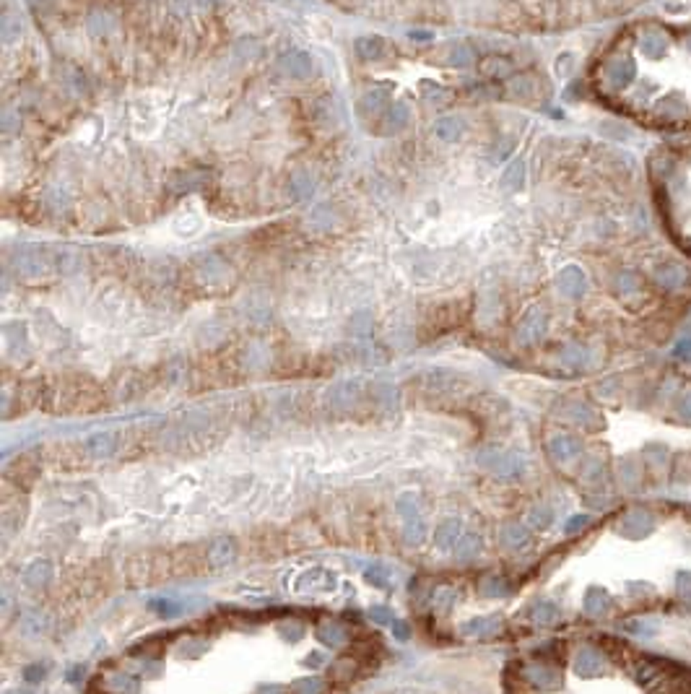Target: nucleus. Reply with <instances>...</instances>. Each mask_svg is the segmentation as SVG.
I'll return each mask as SVG.
<instances>
[{"label": "nucleus", "instance_id": "f257e3e1", "mask_svg": "<svg viewBox=\"0 0 691 694\" xmlns=\"http://www.w3.org/2000/svg\"><path fill=\"white\" fill-rule=\"evenodd\" d=\"M294 588L299 593H312V590H330L336 588V577L330 575L328 570L315 567V570H305L302 575L294 580Z\"/></svg>", "mask_w": 691, "mask_h": 694}, {"label": "nucleus", "instance_id": "f03ea898", "mask_svg": "<svg viewBox=\"0 0 691 694\" xmlns=\"http://www.w3.org/2000/svg\"><path fill=\"white\" fill-rule=\"evenodd\" d=\"M479 460L483 466L494 468L496 473H502V476H515V473L523 471V460L517 458V455H512V453H496V450H492V453H481Z\"/></svg>", "mask_w": 691, "mask_h": 694}, {"label": "nucleus", "instance_id": "7ed1b4c3", "mask_svg": "<svg viewBox=\"0 0 691 694\" xmlns=\"http://www.w3.org/2000/svg\"><path fill=\"white\" fill-rule=\"evenodd\" d=\"M668 45H670V39L666 36V32H660V29H644L642 36H639V50H642L644 58L650 60H660L668 55Z\"/></svg>", "mask_w": 691, "mask_h": 694}, {"label": "nucleus", "instance_id": "20e7f679", "mask_svg": "<svg viewBox=\"0 0 691 694\" xmlns=\"http://www.w3.org/2000/svg\"><path fill=\"white\" fill-rule=\"evenodd\" d=\"M606 76H608L611 86H616V89H626V86L637 78V63H634L632 58L611 60L608 65H606Z\"/></svg>", "mask_w": 691, "mask_h": 694}, {"label": "nucleus", "instance_id": "39448f33", "mask_svg": "<svg viewBox=\"0 0 691 694\" xmlns=\"http://www.w3.org/2000/svg\"><path fill=\"white\" fill-rule=\"evenodd\" d=\"M525 679L538 689H556L562 684V673L551 666H543V663H533L525 669Z\"/></svg>", "mask_w": 691, "mask_h": 694}, {"label": "nucleus", "instance_id": "423d86ee", "mask_svg": "<svg viewBox=\"0 0 691 694\" xmlns=\"http://www.w3.org/2000/svg\"><path fill=\"white\" fill-rule=\"evenodd\" d=\"M686 271H683V265H679V263H663V265H657L655 268V281L663 286V289H668V292H676V289H681L683 283H686Z\"/></svg>", "mask_w": 691, "mask_h": 694}, {"label": "nucleus", "instance_id": "0eeeda50", "mask_svg": "<svg viewBox=\"0 0 691 694\" xmlns=\"http://www.w3.org/2000/svg\"><path fill=\"white\" fill-rule=\"evenodd\" d=\"M234 556H237L234 539L221 536V539L211 541V546H208V562H211V567H226L229 562H234Z\"/></svg>", "mask_w": 691, "mask_h": 694}, {"label": "nucleus", "instance_id": "6e6552de", "mask_svg": "<svg viewBox=\"0 0 691 694\" xmlns=\"http://www.w3.org/2000/svg\"><path fill=\"white\" fill-rule=\"evenodd\" d=\"M463 539V523L457 518H450V520H445L439 528H437V536H434V541H437V546L439 549H455L457 546V541Z\"/></svg>", "mask_w": 691, "mask_h": 694}, {"label": "nucleus", "instance_id": "1a4fd4ad", "mask_svg": "<svg viewBox=\"0 0 691 694\" xmlns=\"http://www.w3.org/2000/svg\"><path fill=\"white\" fill-rule=\"evenodd\" d=\"M50 580H52V565H50V562H42V559H39V562L26 567L24 583L29 585V588H34V590L47 588Z\"/></svg>", "mask_w": 691, "mask_h": 694}, {"label": "nucleus", "instance_id": "9d476101", "mask_svg": "<svg viewBox=\"0 0 691 694\" xmlns=\"http://www.w3.org/2000/svg\"><path fill=\"white\" fill-rule=\"evenodd\" d=\"M499 627H502V619H499V616H479V619H470V622L463 624L460 632L473 635V637H486V635L499 632Z\"/></svg>", "mask_w": 691, "mask_h": 694}, {"label": "nucleus", "instance_id": "9b49d317", "mask_svg": "<svg viewBox=\"0 0 691 694\" xmlns=\"http://www.w3.org/2000/svg\"><path fill=\"white\" fill-rule=\"evenodd\" d=\"M686 112H689V105H686V96L681 94V91H676V94H670L657 102V115H663V118L679 120V118H683Z\"/></svg>", "mask_w": 691, "mask_h": 694}, {"label": "nucleus", "instance_id": "f8f14e48", "mask_svg": "<svg viewBox=\"0 0 691 694\" xmlns=\"http://www.w3.org/2000/svg\"><path fill=\"white\" fill-rule=\"evenodd\" d=\"M115 437L112 435H96V437H89L86 440V453L96 460H105L109 458L112 453H115Z\"/></svg>", "mask_w": 691, "mask_h": 694}, {"label": "nucleus", "instance_id": "ddd939ff", "mask_svg": "<svg viewBox=\"0 0 691 694\" xmlns=\"http://www.w3.org/2000/svg\"><path fill=\"white\" fill-rule=\"evenodd\" d=\"M317 637H320V640L330 647L346 645V640H349V635L343 632V627H338V624H333V622L320 624V627H317Z\"/></svg>", "mask_w": 691, "mask_h": 694}, {"label": "nucleus", "instance_id": "4468645a", "mask_svg": "<svg viewBox=\"0 0 691 694\" xmlns=\"http://www.w3.org/2000/svg\"><path fill=\"white\" fill-rule=\"evenodd\" d=\"M559 283H562L564 292H569V294H574V296L585 292V276H582L580 268H567V271L562 273Z\"/></svg>", "mask_w": 691, "mask_h": 694}, {"label": "nucleus", "instance_id": "2eb2a0df", "mask_svg": "<svg viewBox=\"0 0 691 694\" xmlns=\"http://www.w3.org/2000/svg\"><path fill=\"white\" fill-rule=\"evenodd\" d=\"M577 450H580V445H577V440H572V437H556V440L551 442V455L556 460L572 458Z\"/></svg>", "mask_w": 691, "mask_h": 694}, {"label": "nucleus", "instance_id": "dca6fc26", "mask_svg": "<svg viewBox=\"0 0 691 694\" xmlns=\"http://www.w3.org/2000/svg\"><path fill=\"white\" fill-rule=\"evenodd\" d=\"M190 603H179V600H175V598H156V600H151V609L159 616H179V614L185 611L188 609Z\"/></svg>", "mask_w": 691, "mask_h": 694}, {"label": "nucleus", "instance_id": "f3484780", "mask_svg": "<svg viewBox=\"0 0 691 694\" xmlns=\"http://www.w3.org/2000/svg\"><path fill=\"white\" fill-rule=\"evenodd\" d=\"M424 536H426V525H424V520L410 518L408 523H406V528H403V541L408 543V546H416V543L424 541Z\"/></svg>", "mask_w": 691, "mask_h": 694}, {"label": "nucleus", "instance_id": "a211bd4d", "mask_svg": "<svg viewBox=\"0 0 691 694\" xmlns=\"http://www.w3.org/2000/svg\"><path fill=\"white\" fill-rule=\"evenodd\" d=\"M455 590L452 588H437L432 593V603H434V609L439 614H447L452 606H455Z\"/></svg>", "mask_w": 691, "mask_h": 694}, {"label": "nucleus", "instance_id": "6ab92c4d", "mask_svg": "<svg viewBox=\"0 0 691 694\" xmlns=\"http://www.w3.org/2000/svg\"><path fill=\"white\" fill-rule=\"evenodd\" d=\"M457 556L460 559H470V556H476L481 552V539L476 533H468V536H463L460 541H457Z\"/></svg>", "mask_w": 691, "mask_h": 694}, {"label": "nucleus", "instance_id": "aec40b11", "mask_svg": "<svg viewBox=\"0 0 691 694\" xmlns=\"http://www.w3.org/2000/svg\"><path fill=\"white\" fill-rule=\"evenodd\" d=\"M419 507H421V499L416 495H403L398 497V502H395V510H398L403 518H416V512H419Z\"/></svg>", "mask_w": 691, "mask_h": 694}, {"label": "nucleus", "instance_id": "412c9836", "mask_svg": "<svg viewBox=\"0 0 691 694\" xmlns=\"http://www.w3.org/2000/svg\"><path fill=\"white\" fill-rule=\"evenodd\" d=\"M502 541L507 543V546H512V549L523 546V543L527 541L525 528H523V525H507V528L502 530Z\"/></svg>", "mask_w": 691, "mask_h": 694}, {"label": "nucleus", "instance_id": "4be33fe9", "mask_svg": "<svg viewBox=\"0 0 691 694\" xmlns=\"http://www.w3.org/2000/svg\"><path fill=\"white\" fill-rule=\"evenodd\" d=\"M24 629L29 635H42L45 632V622H42V616L39 614H29L24 619Z\"/></svg>", "mask_w": 691, "mask_h": 694}, {"label": "nucleus", "instance_id": "5701e85b", "mask_svg": "<svg viewBox=\"0 0 691 694\" xmlns=\"http://www.w3.org/2000/svg\"><path fill=\"white\" fill-rule=\"evenodd\" d=\"M112 686H118V692H122V694H125V692H130V694L138 692V682H135V679H130V676H122V673L112 679Z\"/></svg>", "mask_w": 691, "mask_h": 694}, {"label": "nucleus", "instance_id": "b1692460", "mask_svg": "<svg viewBox=\"0 0 691 694\" xmlns=\"http://www.w3.org/2000/svg\"><path fill=\"white\" fill-rule=\"evenodd\" d=\"M369 619L375 624H393L395 619H393V611L387 609V606H375L372 611H369Z\"/></svg>", "mask_w": 691, "mask_h": 694}, {"label": "nucleus", "instance_id": "393cba45", "mask_svg": "<svg viewBox=\"0 0 691 694\" xmlns=\"http://www.w3.org/2000/svg\"><path fill=\"white\" fill-rule=\"evenodd\" d=\"M366 583L369 585H375V588H387L390 585V580H387V570H366Z\"/></svg>", "mask_w": 691, "mask_h": 694}, {"label": "nucleus", "instance_id": "a878e982", "mask_svg": "<svg viewBox=\"0 0 691 694\" xmlns=\"http://www.w3.org/2000/svg\"><path fill=\"white\" fill-rule=\"evenodd\" d=\"M556 616H559V614L553 611V606H546V603H543V606H538V611H536V619H538L540 624H551L553 619H556Z\"/></svg>", "mask_w": 691, "mask_h": 694}, {"label": "nucleus", "instance_id": "bb28decb", "mask_svg": "<svg viewBox=\"0 0 691 694\" xmlns=\"http://www.w3.org/2000/svg\"><path fill=\"white\" fill-rule=\"evenodd\" d=\"M530 523H533V525H540V528H546V525L551 523V512L549 510H533Z\"/></svg>", "mask_w": 691, "mask_h": 694}, {"label": "nucleus", "instance_id": "cd10ccee", "mask_svg": "<svg viewBox=\"0 0 691 694\" xmlns=\"http://www.w3.org/2000/svg\"><path fill=\"white\" fill-rule=\"evenodd\" d=\"M393 635L398 637V640H408V637H410L408 624H406V622H398V619H395V622H393Z\"/></svg>", "mask_w": 691, "mask_h": 694}, {"label": "nucleus", "instance_id": "c85d7f7f", "mask_svg": "<svg viewBox=\"0 0 691 694\" xmlns=\"http://www.w3.org/2000/svg\"><path fill=\"white\" fill-rule=\"evenodd\" d=\"M42 676H45V666H29L26 669V679L29 682H39Z\"/></svg>", "mask_w": 691, "mask_h": 694}, {"label": "nucleus", "instance_id": "c756f323", "mask_svg": "<svg viewBox=\"0 0 691 694\" xmlns=\"http://www.w3.org/2000/svg\"><path fill=\"white\" fill-rule=\"evenodd\" d=\"M668 13H683L686 11V3H666Z\"/></svg>", "mask_w": 691, "mask_h": 694}, {"label": "nucleus", "instance_id": "7c9ffc66", "mask_svg": "<svg viewBox=\"0 0 691 694\" xmlns=\"http://www.w3.org/2000/svg\"><path fill=\"white\" fill-rule=\"evenodd\" d=\"M263 694H283L281 689H268V692H263Z\"/></svg>", "mask_w": 691, "mask_h": 694}, {"label": "nucleus", "instance_id": "2f4dec72", "mask_svg": "<svg viewBox=\"0 0 691 694\" xmlns=\"http://www.w3.org/2000/svg\"><path fill=\"white\" fill-rule=\"evenodd\" d=\"M686 47H689V50H691V39H689V42H686Z\"/></svg>", "mask_w": 691, "mask_h": 694}, {"label": "nucleus", "instance_id": "473e14b6", "mask_svg": "<svg viewBox=\"0 0 691 694\" xmlns=\"http://www.w3.org/2000/svg\"><path fill=\"white\" fill-rule=\"evenodd\" d=\"M13 694H29V692H13Z\"/></svg>", "mask_w": 691, "mask_h": 694}]
</instances>
